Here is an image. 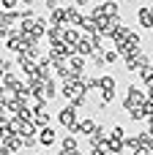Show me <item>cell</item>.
Listing matches in <instances>:
<instances>
[{"mask_svg": "<svg viewBox=\"0 0 153 155\" xmlns=\"http://www.w3.org/2000/svg\"><path fill=\"white\" fill-rule=\"evenodd\" d=\"M38 144V134H30V136H22V147L25 150H33Z\"/></svg>", "mask_w": 153, "mask_h": 155, "instance_id": "484cf974", "label": "cell"}, {"mask_svg": "<svg viewBox=\"0 0 153 155\" xmlns=\"http://www.w3.org/2000/svg\"><path fill=\"white\" fill-rule=\"evenodd\" d=\"M19 22H22V11H5L0 25H5V27H11V30H14V25H19Z\"/></svg>", "mask_w": 153, "mask_h": 155, "instance_id": "e0dca14e", "label": "cell"}, {"mask_svg": "<svg viewBox=\"0 0 153 155\" xmlns=\"http://www.w3.org/2000/svg\"><path fill=\"white\" fill-rule=\"evenodd\" d=\"M148 101H153V82L148 84Z\"/></svg>", "mask_w": 153, "mask_h": 155, "instance_id": "74e56055", "label": "cell"}, {"mask_svg": "<svg viewBox=\"0 0 153 155\" xmlns=\"http://www.w3.org/2000/svg\"><path fill=\"white\" fill-rule=\"evenodd\" d=\"M79 41H82V33H79L77 27H66V33H63V44L71 46V49H77Z\"/></svg>", "mask_w": 153, "mask_h": 155, "instance_id": "30bf717a", "label": "cell"}, {"mask_svg": "<svg viewBox=\"0 0 153 155\" xmlns=\"http://www.w3.org/2000/svg\"><path fill=\"white\" fill-rule=\"evenodd\" d=\"M129 117H131V120H148V117H145V112H142V106H140V109H131V112H129Z\"/></svg>", "mask_w": 153, "mask_h": 155, "instance_id": "d6a6232c", "label": "cell"}, {"mask_svg": "<svg viewBox=\"0 0 153 155\" xmlns=\"http://www.w3.org/2000/svg\"><path fill=\"white\" fill-rule=\"evenodd\" d=\"M57 155H82V153H79V150H60Z\"/></svg>", "mask_w": 153, "mask_h": 155, "instance_id": "e575fe53", "label": "cell"}, {"mask_svg": "<svg viewBox=\"0 0 153 155\" xmlns=\"http://www.w3.org/2000/svg\"><path fill=\"white\" fill-rule=\"evenodd\" d=\"M0 5L5 11H16V5H22V0H0Z\"/></svg>", "mask_w": 153, "mask_h": 155, "instance_id": "1f68e13d", "label": "cell"}, {"mask_svg": "<svg viewBox=\"0 0 153 155\" xmlns=\"http://www.w3.org/2000/svg\"><path fill=\"white\" fill-rule=\"evenodd\" d=\"M49 25H63L66 27V8H57L49 14Z\"/></svg>", "mask_w": 153, "mask_h": 155, "instance_id": "7402d4cb", "label": "cell"}, {"mask_svg": "<svg viewBox=\"0 0 153 155\" xmlns=\"http://www.w3.org/2000/svg\"><path fill=\"white\" fill-rule=\"evenodd\" d=\"M90 3H93V0H74V5H79V8H82V5H90Z\"/></svg>", "mask_w": 153, "mask_h": 155, "instance_id": "8d00e7d4", "label": "cell"}, {"mask_svg": "<svg viewBox=\"0 0 153 155\" xmlns=\"http://www.w3.org/2000/svg\"><path fill=\"white\" fill-rule=\"evenodd\" d=\"M131 33H134L131 27H126V25H120V27H118V30L112 33V44H115V46H120L123 41H129V35H131Z\"/></svg>", "mask_w": 153, "mask_h": 155, "instance_id": "5bb4252c", "label": "cell"}, {"mask_svg": "<svg viewBox=\"0 0 153 155\" xmlns=\"http://www.w3.org/2000/svg\"><path fill=\"white\" fill-rule=\"evenodd\" d=\"M90 155H110V153H107L104 147H99V150H90Z\"/></svg>", "mask_w": 153, "mask_h": 155, "instance_id": "d590c367", "label": "cell"}, {"mask_svg": "<svg viewBox=\"0 0 153 155\" xmlns=\"http://www.w3.org/2000/svg\"><path fill=\"white\" fill-rule=\"evenodd\" d=\"M63 33H66L63 25H52V27L47 30V41H49V44H60V41H63Z\"/></svg>", "mask_w": 153, "mask_h": 155, "instance_id": "4fadbf2b", "label": "cell"}, {"mask_svg": "<svg viewBox=\"0 0 153 155\" xmlns=\"http://www.w3.org/2000/svg\"><path fill=\"white\" fill-rule=\"evenodd\" d=\"M99 84H101V93H104V90H115V87H118V82H115V76H112V74L99 76Z\"/></svg>", "mask_w": 153, "mask_h": 155, "instance_id": "ffe728a7", "label": "cell"}, {"mask_svg": "<svg viewBox=\"0 0 153 155\" xmlns=\"http://www.w3.org/2000/svg\"><path fill=\"white\" fill-rule=\"evenodd\" d=\"M101 5H104V14H107V16H120V5H118L115 0H104Z\"/></svg>", "mask_w": 153, "mask_h": 155, "instance_id": "44dd1931", "label": "cell"}, {"mask_svg": "<svg viewBox=\"0 0 153 155\" xmlns=\"http://www.w3.org/2000/svg\"><path fill=\"white\" fill-rule=\"evenodd\" d=\"M123 144H126V150H131V153H137V150L142 147V144H140V139H137V134H134V136H126V139H123Z\"/></svg>", "mask_w": 153, "mask_h": 155, "instance_id": "d4e9b609", "label": "cell"}, {"mask_svg": "<svg viewBox=\"0 0 153 155\" xmlns=\"http://www.w3.org/2000/svg\"><path fill=\"white\" fill-rule=\"evenodd\" d=\"M88 98H90L88 93H79V95H77V98H71L68 104H71L74 109H85V106H88Z\"/></svg>", "mask_w": 153, "mask_h": 155, "instance_id": "cb8c5ba5", "label": "cell"}, {"mask_svg": "<svg viewBox=\"0 0 153 155\" xmlns=\"http://www.w3.org/2000/svg\"><path fill=\"white\" fill-rule=\"evenodd\" d=\"M118 57H120V52H118V49H107V52H104V60H107L110 65H112V63H115Z\"/></svg>", "mask_w": 153, "mask_h": 155, "instance_id": "4dcf8cb0", "label": "cell"}, {"mask_svg": "<svg viewBox=\"0 0 153 155\" xmlns=\"http://www.w3.org/2000/svg\"><path fill=\"white\" fill-rule=\"evenodd\" d=\"M0 84H5L8 90H16V84H19V79H16V74H14V71H8V74L3 76V82H0Z\"/></svg>", "mask_w": 153, "mask_h": 155, "instance_id": "603a6c76", "label": "cell"}, {"mask_svg": "<svg viewBox=\"0 0 153 155\" xmlns=\"http://www.w3.org/2000/svg\"><path fill=\"white\" fill-rule=\"evenodd\" d=\"M79 30H85V35H93V33H96V19H93V16H82Z\"/></svg>", "mask_w": 153, "mask_h": 155, "instance_id": "d6986e66", "label": "cell"}, {"mask_svg": "<svg viewBox=\"0 0 153 155\" xmlns=\"http://www.w3.org/2000/svg\"><path fill=\"white\" fill-rule=\"evenodd\" d=\"M79 22H82L79 5H66V27H79Z\"/></svg>", "mask_w": 153, "mask_h": 155, "instance_id": "ba28073f", "label": "cell"}, {"mask_svg": "<svg viewBox=\"0 0 153 155\" xmlns=\"http://www.w3.org/2000/svg\"><path fill=\"white\" fill-rule=\"evenodd\" d=\"M79 93H85V90H82V84H79L77 79H66V82L60 84V95H63V98H68V101H71V98H77Z\"/></svg>", "mask_w": 153, "mask_h": 155, "instance_id": "5b68a950", "label": "cell"}, {"mask_svg": "<svg viewBox=\"0 0 153 155\" xmlns=\"http://www.w3.org/2000/svg\"><path fill=\"white\" fill-rule=\"evenodd\" d=\"M8 71H14V63L5 60V57H0V82H3V76H5Z\"/></svg>", "mask_w": 153, "mask_h": 155, "instance_id": "f1b7e54d", "label": "cell"}, {"mask_svg": "<svg viewBox=\"0 0 153 155\" xmlns=\"http://www.w3.org/2000/svg\"><path fill=\"white\" fill-rule=\"evenodd\" d=\"M44 5H47V11H49V14L60 8V3H57V0H44Z\"/></svg>", "mask_w": 153, "mask_h": 155, "instance_id": "836d02e7", "label": "cell"}, {"mask_svg": "<svg viewBox=\"0 0 153 155\" xmlns=\"http://www.w3.org/2000/svg\"><path fill=\"white\" fill-rule=\"evenodd\" d=\"M137 22H140V27H142V30H153V14H151V5H142V8L137 11Z\"/></svg>", "mask_w": 153, "mask_h": 155, "instance_id": "52a82bcc", "label": "cell"}, {"mask_svg": "<svg viewBox=\"0 0 153 155\" xmlns=\"http://www.w3.org/2000/svg\"><path fill=\"white\" fill-rule=\"evenodd\" d=\"M60 150H79V136L66 134V136L60 139Z\"/></svg>", "mask_w": 153, "mask_h": 155, "instance_id": "ac0fdd59", "label": "cell"}, {"mask_svg": "<svg viewBox=\"0 0 153 155\" xmlns=\"http://www.w3.org/2000/svg\"><path fill=\"white\" fill-rule=\"evenodd\" d=\"M151 14H153V5H151Z\"/></svg>", "mask_w": 153, "mask_h": 155, "instance_id": "ab89813d", "label": "cell"}, {"mask_svg": "<svg viewBox=\"0 0 153 155\" xmlns=\"http://www.w3.org/2000/svg\"><path fill=\"white\" fill-rule=\"evenodd\" d=\"M140 79H142L145 84H151V82H153V63H151V65H145V68L140 71Z\"/></svg>", "mask_w": 153, "mask_h": 155, "instance_id": "4316f807", "label": "cell"}, {"mask_svg": "<svg viewBox=\"0 0 153 155\" xmlns=\"http://www.w3.org/2000/svg\"><path fill=\"white\" fill-rule=\"evenodd\" d=\"M3 14H5V8H3V5H0V22H3Z\"/></svg>", "mask_w": 153, "mask_h": 155, "instance_id": "f35d334b", "label": "cell"}, {"mask_svg": "<svg viewBox=\"0 0 153 155\" xmlns=\"http://www.w3.org/2000/svg\"><path fill=\"white\" fill-rule=\"evenodd\" d=\"M96 125H99V123H96L93 117H85V120H79V123H77V128H74V131H68V134H74V136H90V134L96 131Z\"/></svg>", "mask_w": 153, "mask_h": 155, "instance_id": "8992f818", "label": "cell"}, {"mask_svg": "<svg viewBox=\"0 0 153 155\" xmlns=\"http://www.w3.org/2000/svg\"><path fill=\"white\" fill-rule=\"evenodd\" d=\"M145 104H148V93H142L140 87L129 84V87H126V98H123V109L131 112V109H140V106H145Z\"/></svg>", "mask_w": 153, "mask_h": 155, "instance_id": "6da1fadb", "label": "cell"}, {"mask_svg": "<svg viewBox=\"0 0 153 155\" xmlns=\"http://www.w3.org/2000/svg\"><path fill=\"white\" fill-rule=\"evenodd\" d=\"M104 63H107V60H104V52L90 54V65H93V68H104Z\"/></svg>", "mask_w": 153, "mask_h": 155, "instance_id": "83f0119b", "label": "cell"}, {"mask_svg": "<svg viewBox=\"0 0 153 155\" xmlns=\"http://www.w3.org/2000/svg\"><path fill=\"white\" fill-rule=\"evenodd\" d=\"M110 136H112V139H120V142H123V139H126V128H123V125H112Z\"/></svg>", "mask_w": 153, "mask_h": 155, "instance_id": "f546056e", "label": "cell"}, {"mask_svg": "<svg viewBox=\"0 0 153 155\" xmlns=\"http://www.w3.org/2000/svg\"><path fill=\"white\" fill-rule=\"evenodd\" d=\"M33 123H36L38 128H47V125H49V109H47V104H41V106L33 112Z\"/></svg>", "mask_w": 153, "mask_h": 155, "instance_id": "8fae6325", "label": "cell"}, {"mask_svg": "<svg viewBox=\"0 0 153 155\" xmlns=\"http://www.w3.org/2000/svg\"><path fill=\"white\" fill-rule=\"evenodd\" d=\"M77 54H82V57H90V54H96V46H93L90 35H82V41L77 44Z\"/></svg>", "mask_w": 153, "mask_h": 155, "instance_id": "7c38bea8", "label": "cell"}, {"mask_svg": "<svg viewBox=\"0 0 153 155\" xmlns=\"http://www.w3.org/2000/svg\"><path fill=\"white\" fill-rule=\"evenodd\" d=\"M85 60H88V57H82V54H71V57H68V68L79 76V74H85Z\"/></svg>", "mask_w": 153, "mask_h": 155, "instance_id": "9a60e30c", "label": "cell"}, {"mask_svg": "<svg viewBox=\"0 0 153 155\" xmlns=\"http://www.w3.org/2000/svg\"><path fill=\"white\" fill-rule=\"evenodd\" d=\"M123 60H126V71H129V74H134V71L140 74L145 65H151V57L145 54V49H140L137 54H129V57H123Z\"/></svg>", "mask_w": 153, "mask_h": 155, "instance_id": "3957f363", "label": "cell"}, {"mask_svg": "<svg viewBox=\"0 0 153 155\" xmlns=\"http://www.w3.org/2000/svg\"><path fill=\"white\" fill-rule=\"evenodd\" d=\"M104 150H107L110 155H123L126 144H123L120 139H112V136H110V139H107V144H104Z\"/></svg>", "mask_w": 153, "mask_h": 155, "instance_id": "2e32d148", "label": "cell"}, {"mask_svg": "<svg viewBox=\"0 0 153 155\" xmlns=\"http://www.w3.org/2000/svg\"><path fill=\"white\" fill-rule=\"evenodd\" d=\"M55 142H57L55 128H49V125H47V128H38V144H41V147H52Z\"/></svg>", "mask_w": 153, "mask_h": 155, "instance_id": "9c48e42d", "label": "cell"}, {"mask_svg": "<svg viewBox=\"0 0 153 155\" xmlns=\"http://www.w3.org/2000/svg\"><path fill=\"white\" fill-rule=\"evenodd\" d=\"M57 123H60L66 131H74V128H77V123H79V109H74L71 104H66V106L57 112Z\"/></svg>", "mask_w": 153, "mask_h": 155, "instance_id": "7a4b0ae2", "label": "cell"}, {"mask_svg": "<svg viewBox=\"0 0 153 155\" xmlns=\"http://www.w3.org/2000/svg\"><path fill=\"white\" fill-rule=\"evenodd\" d=\"M22 150V136H5L0 142V155H14Z\"/></svg>", "mask_w": 153, "mask_h": 155, "instance_id": "277c9868", "label": "cell"}]
</instances>
